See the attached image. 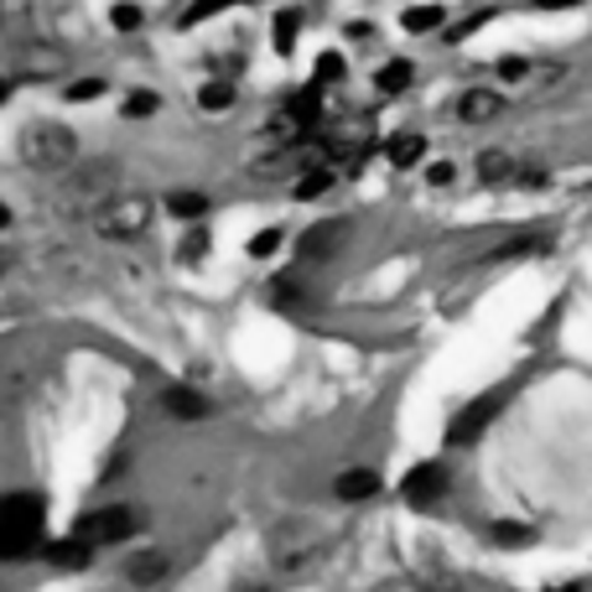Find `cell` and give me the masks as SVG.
Masks as SVG:
<instances>
[{
    "instance_id": "6da1fadb",
    "label": "cell",
    "mask_w": 592,
    "mask_h": 592,
    "mask_svg": "<svg viewBox=\"0 0 592 592\" xmlns=\"http://www.w3.org/2000/svg\"><path fill=\"white\" fill-rule=\"evenodd\" d=\"M328 551H333V535L322 531L317 520H307V514L281 520L276 531H271V540H265V556H271V567H276L281 577L317 572V567L328 561Z\"/></svg>"
},
{
    "instance_id": "7a4b0ae2",
    "label": "cell",
    "mask_w": 592,
    "mask_h": 592,
    "mask_svg": "<svg viewBox=\"0 0 592 592\" xmlns=\"http://www.w3.org/2000/svg\"><path fill=\"white\" fill-rule=\"evenodd\" d=\"M21 161L42 178H68L79 167V136L58 119H32L21 130Z\"/></svg>"
},
{
    "instance_id": "3957f363",
    "label": "cell",
    "mask_w": 592,
    "mask_h": 592,
    "mask_svg": "<svg viewBox=\"0 0 592 592\" xmlns=\"http://www.w3.org/2000/svg\"><path fill=\"white\" fill-rule=\"evenodd\" d=\"M42 520H47V499L32 489H16L0 504V556L21 561V556L42 551Z\"/></svg>"
},
{
    "instance_id": "277c9868",
    "label": "cell",
    "mask_w": 592,
    "mask_h": 592,
    "mask_svg": "<svg viewBox=\"0 0 592 592\" xmlns=\"http://www.w3.org/2000/svg\"><path fill=\"white\" fill-rule=\"evenodd\" d=\"M110 197H119V172L110 161H83L73 167L58 187V214L68 218H94Z\"/></svg>"
},
{
    "instance_id": "5b68a950",
    "label": "cell",
    "mask_w": 592,
    "mask_h": 592,
    "mask_svg": "<svg viewBox=\"0 0 592 592\" xmlns=\"http://www.w3.org/2000/svg\"><path fill=\"white\" fill-rule=\"evenodd\" d=\"M146 224H151V197L146 193H119L89 218V229H94L99 239H115V244L119 239H140Z\"/></svg>"
},
{
    "instance_id": "8992f818",
    "label": "cell",
    "mask_w": 592,
    "mask_h": 592,
    "mask_svg": "<svg viewBox=\"0 0 592 592\" xmlns=\"http://www.w3.org/2000/svg\"><path fill=\"white\" fill-rule=\"evenodd\" d=\"M130 531H136V514L125 510V504H104V510H89L73 520V535L89 540V546H115Z\"/></svg>"
},
{
    "instance_id": "52a82bcc",
    "label": "cell",
    "mask_w": 592,
    "mask_h": 592,
    "mask_svg": "<svg viewBox=\"0 0 592 592\" xmlns=\"http://www.w3.org/2000/svg\"><path fill=\"white\" fill-rule=\"evenodd\" d=\"M504 411V395L489 390V395H478L468 411H457V421L447 426V447H468V442H478L483 436V426H489L493 415Z\"/></svg>"
},
{
    "instance_id": "ba28073f",
    "label": "cell",
    "mask_w": 592,
    "mask_h": 592,
    "mask_svg": "<svg viewBox=\"0 0 592 592\" xmlns=\"http://www.w3.org/2000/svg\"><path fill=\"white\" fill-rule=\"evenodd\" d=\"M62 68H68V53H62V47L32 42V47H21L16 58H11V79H16V83H26V79H58Z\"/></svg>"
},
{
    "instance_id": "9c48e42d",
    "label": "cell",
    "mask_w": 592,
    "mask_h": 592,
    "mask_svg": "<svg viewBox=\"0 0 592 592\" xmlns=\"http://www.w3.org/2000/svg\"><path fill=\"white\" fill-rule=\"evenodd\" d=\"M167 577H172V556L161 551V546H146V551L125 556V582H130V588H157Z\"/></svg>"
},
{
    "instance_id": "30bf717a",
    "label": "cell",
    "mask_w": 592,
    "mask_h": 592,
    "mask_svg": "<svg viewBox=\"0 0 592 592\" xmlns=\"http://www.w3.org/2000/svg\"><path fill=\"white\" fill-rule=\"evenodd\" d=\"M400 493H406V504H436V499L447 493V468H442V463H421V468L406 474Z\"/></svg>"
},
{
    "instance_id": "8fae6325",
    "label": "cell",
    "mask_w": 592,
    "mask_h": 592,
    "mask_svg": "<svg viewBox=\"0 0 592 592\" xmlns=\"http://www.w3.org/2000/svg\"><path fill=\"white\" fill-rule=\"evenodd\" d=\"M161 411L178 415V421H203V415H214V400L197 395L193 385H167L161 390Z\"/></svg>"
},
{
    "instance_id": "7c38bea8",
    "label": "cell",
    "mask_w": 592,
    "mask_h": 592,
    "mask_svg": "<svg viewBox=\"0 0 592 592\" xmlns=\"http://www.w3.org/2000/svg\"><path fill=\"white\" fill-rule=\"evenodd\" d=\"M499 110H504L499 89H468V94L457 99V119L463 125H489V119H499Z\"/></svg>"
},
{
    "instance_id": "4fadbf2b",
    "label": "cell",
    "mask_w": 592,
    "mask_h": 592,
    "mask_svg": "<svg viewBox=\"0 0 592 592\" xmlns=\"http://www.w3.org/2000/svg\"><path fill=\"white\" fill-rule=\"evenodd\" d=\"M333 493L343 499V504H358V499H375V493H379V474H375V468H349V474H338Z\"/></svg>"
},
{
    "instance_id": "5bb4252c",
    "label": "cell",
    "mask_w": 592,
    "mask_h": 592,
    "mask_svg": "<svg viewBox=\"0 0 592 592\" xmlns=\"http://www.w3.org/2000/svg\"><path fill=\"white\" fill-rule=\"evenodd\" d=\"M42 556L53 561V567H89V556H94V546L89 540H79V535H68V540H53V546H42Z\"/></svg>"
},
{
    "instance_id": "9a60e30c",
    "label": "cell",
    "mask_w": 592,
    "mask_h": 592,
    "mask_svg": "<svg viewBox=\"0 0 592 592\" xmlns=\"http://www.w3.org/2000/svg\"><path fill=\"white\" fill-rule=\"evenodd\" d=\"M478 178L489 182V187H504V182L520 178V167H514V157H504V151H483V157H478Z\"/></svg>"
},
{
    "instance_id": "2e32d148",
    "label": "cell",
    "mask_w": 592,
    "mask_h": 592,
    "mask_svg": "<svg viewBox=\"0 0 592 592\" xmlns=\"http://www.w3.org/2000/svg\"><path fill=\"white\" fill-rule=\"evenodd\" d=\"M411 79H415L411 62H406V58H390V62H385V68L375 73V89H379V94H406V89H411Z\"/></svg>"
},
{
    "instance_id": "e0dca14e",
    "label": "cell",
    "mask_w": 592,
    "mask_h": 592,
    "mask_svg": "<svg viewBox=\"0 0 592 592\" xmlns=\"http://www.w3.org/2000/svg\"><path fill=\"white\" fill-rule=\"evenodd\" d=\"M385 151H390V161L400 167V172H406V167H415V161L426 157V136H415V130H400V136L385 146Z\"/></svg>"
},
{
    "instance_id": "ac0fdd59",
    "label": "cell",
    "mask_w": 592,
    "mask_h": 592,
    "mask_svg": "<svg viewBox=\"0 0 592 592\" xmlns=\"http://www.w3.org/2000/svg\"><path fill=\"white\" fill-rule=\"evenodd\" d=\"M167 214H178V218H208V197L203 193H167Z\"/></svg>"
},
{
    "instance_id": "d6986e66",
    "label": "cell",
    "mask_w": 592,
    "mask_h": 592,
    "mask_svg": "<svg viewBox=\"0 0 592 592\" xmlns=\"http://www.w3.org/2000/svg\"><path fill=\"white\" fill-rule=\"evenodd\" d=\"M333 193V167H307V178H296V197Z\"/></svg>"
},
{
    "instance_id": "ffe728a7",
    "label": "cell",
    "mask_w": 592,
    "mask_h": 592,
    "mask_svg": "<svg viewBox=\"0 0 592 592\" xmlns=\"http://www.w3.org/2000/svg\"><path fill=\"white\" fill-rule=\"evenodd\" d=\"M271 32H276V53H281V58H286V53H292V47H296V32H301V16H296V11H276V26H271Z\"/></svg>"
},
{
    "instance_id": "44dd1931",
    "label": "cell",
    "mask_w": 592,
    "mask_h": 592,
    "mask_svg": "<svg viewBox=\"0 0 592 592\" xmlns=\"http://www.w3.org/2000/svg\"><path fill=\"white\" fill-rule=\"evenodd\" d=\"M400 21H406V32H436L442 26V5H411Z\"/></svg>"
},
{
    "instance_id": "7402d4cb",
    "label": "cell",
    "mask_w": 592,
    "mask_h": 592,
    "mask_svg": "<svg viewBox=\"0 0 592 592\" xmlns=\"http://www.w3.org/2000/svg\"><path fill=\"white\" fill-rule=\"evenodd\" d=\"M161 110V99L151 94V89H136V94H125V119H146V115H157Z\"/></svg>"
},
{
    "instance_id": "603a6c76",
    "label": "cell",
    "mask_w": 592,
    "mask_h": 592,
    "mask_svg": "<svg viewBox=\"0 0 592 592\" xmlns=\"http://www.w3.org/2000/svg\"><path fill=\"white\" fill-rule=\"evenodd\" d=\"M531 525H489V540L493 546H531Z\"/></svg>"
},
{
    "instance_id": "cb8c5ba5",
    "label": "cell",
    "mask_w": 592,
    "mask_h": 592,
    "mask_svg": "<svg viewBox=\"0 0 592 592\" xmlns=\"http://www.w3.org/2000/svg\"><path fill=\"white\" fill-rule=\"evenodd\" d=\"M197 104H203V110H229V104H235V89H229V83H203V89H197Z\"/></svg>"
},
{
    "instance_id": "d4e9b609",
    "label": "cell",
    "mask_w": 592,
    "mask_h": 592,
    "mask_svg": "<svg viewBox=\"0 0 592 592\" xmlns=\"http://www.w3.org/2000/svg\"><path fill=\"white\" fill-rule=\"evenodd\" d=\"M338 235H343V229H338V224H317L312 235L301 239V250H307V255H322V250H328V244H333Z\"/></svg>"
},
{
    "instance_id": "484cf974",
    "label": "cell",
    "mask_w": 592,
    "mask_h": 592,
    "mask_svg": "<svg viewBox=\"0 0 592 592\" xmlns=\"http://www.w3.org/2000/svg\"><path fill=\"white\" fill-rule=\"evenodd\" d=\"M229 0H193L187 11H182V26H197V21H208V16H218Z\"/></svg>"
},
{
    "instance_id": "4316f807",
    "label": "cell",
    "mask_w": 592,
    "mask_h": 592,
    "mask_svg": "<svg viewBox=\"0 0 592 592\" xmlns=\"http://www.w3.org/2000/svg\"><path fill=\"white\" fill-rule=\"evenodd\" d=\"M104 89H110V83H104V79H79V83H68L62 94L73 99V104H89V99H99V94H104Z\"/></svg>"
},
{
    "instance_id": "83f0119b",
    "label": "cell",
    "mask_w": 592,
    "mask_h": 592,
    "mask_svg": "<svg viewBox=\"0 0 592 592\" xmlns=\"http://www.w3.org/2000/svg\"><path fill=\"white\" fill-rule=\"evenodd\" d=\"M110 21H115L119 32H136V26H140V5H136V0H119L115 11H110Z\"/></svg>"
},
{
    "instance_id": "f1b7e54d",
    "label": "cell",
    "mask_w": 592,
    "mask_h": 592,
    "mask_svg": "<svg viewBox=\"0 0 592 592\" xmlns=\"http://www.w3.org/2000/svg\"><path fill=\"white\" fill-rule=\"evenodd\" d=\"M276 250H281V229H260V235L250 239V255H255V260L276 255Z\"/></svg>"
},
{
    "instance_id": "f546056e",
    "label": "cell",
    "mask_w": 592,
    "mask_h": 592,
    "mask_svg": "<svg viewBox=\"0 0 592 592\" xmlns=\"http://www.w3.org/2000/svg\"><path fill=\"white\" fill-rule=\"evenodd\" d=\"M208 244H214L208 229H193V235L182 239V260H203V255H208Z\"/></svg>"
},
{
    "instance_id": "4dcf8cb0",
    "label": "cell",
    "mask_w": 592,
    "mask_h": 592,
    "mask_svg": "<svg viewBox=\"0 0 592 592\" xmlns=\"http://www.w3.org/2000/svg\"><path fill=\"white\" fill-rule=\"evenodd\" d=\"M343 79V58H338V53H322V58H317V83H338Z\"/></svg>"
},
{
    "instance_id": "1f68e13d",
    "label": "cell",
    "mask_w": 592,
    "mask_h": 592,
    "mask_svg": "<svg viewBox=\"0 0 592 592\" xmlns=\"http://www.w3.org/2000/svg\"><path fill=\"white\" fill-rule=\"evenodd\" d=\"M561 79H567V68H561V62H546V68H535V73H531L535 89H551V83H561Z\"/></svg>"
},
{
    "instance_id": "d6a6232c",
    "label": "cell",
    "mask_w": 592,
    "mask_h": 592,
    "mask_svg": "<svg viewBox=\"0 0 592 592\" xmlns=\"http://www.w3.org/2000/svg\"><path fill=\"white\" fill-rule=\"evenodd\" d=\"M369 592H426V582H415V577H385V582Z\"/></svg>"
},
{
    "instance_id": "836d02e7",
    "label": "cell",
    "mask_w": 592,
    "mask_h": 592,
    "mask_svg": "<svg viewBox=\"0 0 592 592\" xmlns=\"http://www.w3.org/2000/svg\"><path fill=\"white\" fill-rule=\"evenodd\" d=\"M531 73H535V68L525 58H504V62H499V79H531Z\"/></svg>"
},
{
    "instance_id": "e575fe53",
    "label": "cell",
    "mask_w": 592,
    "mask_h": 592,
    "mask_svg": "<svg viewBox=\"0 0 592 592\" xmlns=\"http://www.w3.org/2000/svg\"><path fill=\"white\" fill-rule=\"evenodd\" d=\"M514 182H520V187H546L551 178H546V167H535V161H531V167H520V178H514Z\"/></svg>"
},
{
    "instance_id": "d590c367",
    "label": "cell",
    "mask_w": 592,
    "mask_h": 592,
    "mask_svg": "<svg viewBox=\"0 0 592 592\" xmlns=\"http://www.w3.org/2000/svg\"><path fill=\"white\" fill-rule=\"evenodd\" d=\"M426 182H432V187H447V182H453V161H432V167H426Z\"/></svg>"
},
{
    "instance_id": "8d00e7d4",
    "label": "cell",
    "mask_w": 592,
    "mask_h": 592,
    "mask_svg": "<svg viewBox=\"0 0 592 592\" xmlns=\"http://www.w3.org/2000/svg\"><path fill=\"white\" fill-rule=\"evenodd\" d=\"M540 11H567V5H577V0H535Z\"/></svg>"
}]
</instances>
